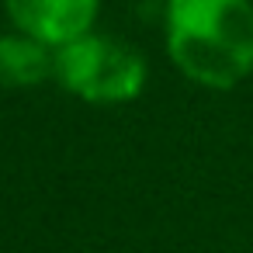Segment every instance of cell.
Listing matches in <instances>:
<instances>
[{
  "instance_id": "obj_1",
  "label": "cell",
  "mask_w": 253,
  "mask_h": 253,
  "mask_svg": "<svg viewBox=\"0 0 253 253\" xmlns=\"http://www.w3.org/2000/svg\"><path fill=\"white\" fill-rule=\"evenodd\" d=\"M167 49L184 77L229 90L253 70L250 0H170Z\"/></svg>"
},
{
  "instance_id": "obj_2",
  "label": "cell",
  "mask_w": 253,
  "mask_h": 253,
  "mask_svg": "<svg viewBox=\"0 0 253 253\" xmlns=\"http://www.w3.org/2000/svg\"><path fill=\"white\" fill-rule=\"evenodd\" d=\"M56 77L70 94L90 104H118L142 94L146 59L139 49L111 35L87 32L84 39L56 49Z\"/></svg>"
},
{
  "instance_id": "obj_3",
  "label": "cell",
  "mask_w": 253,
  "mask_h": 253,
  "mask_svg": "<svg viewBox=\"0 0 253 253\" xmlns=\"http://www.w3.org/2000/svg\"><path fill=\"white\" fill-rule=\"evenodd\" d=\"M97 4L101 0H4L14 28L45 42L49 49L84 39L94 28Z\"/></svg>"
},
{
  "instance_id": "obj_4",
  "label": "cell",
  "mask_w": 253,
  "mask_h": 253,
  "mask_svg": "<svg viewBox=\"0 0 253 253\" xmlns=\"http://www.w3.org/2000/svg\"><path fill=\"white\" fill-rule=\"evenodd\" d=\"M56 73V56L45 42L18 32L0 35V87H39Z\"/></svg>"
}]
</instances>
